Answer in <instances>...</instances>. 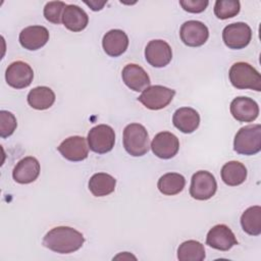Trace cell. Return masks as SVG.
I'll use <instances>...</instances> for the list:
<instances>
[{
    "label": "cell",
    "mask_w": 261,
    "mask_h": 261,
    "mask_svg": "<svg viewBox=\"0 0 261 261\" xmlns=\"http://www.w3.org/2000/svg\"><path fill=\"white\" fill-rule=\"evenodd\" d=\"M84 242L83 233L73 227L56 226L45 234L43 246L55 253L69 254L81 249Z\"/></svg>",
    "instance_id": "1"
},
{
    "label": "cell",
    "mask_w": 261,
    "mask_h": 261,
    "mask_svg": "<svg viewBox=\"0 0 261 261\" xmlns=\"http://www.w3.org/2000/svg\"><path fill=\"white\" fill-rule=\"evenodd\" d=\"M231 85L240 90L250 89L256 92L261 91L260 73L247 62H236L231 65L228 72Z\"/></svg>",
    "instance_id": "2"
},
{
    "label": "cell",
    "mask_w": 261,
    "mask_h": 261,
    "mask_svg": "<svg viewBox=\"0 0 261 261\" xmlns=\"http://www.w3.org/2000/svg\"><path fill=\"white\" fill-rule=\"evenodd\" d=\"M123 147L134 157L145 155L150 149V140L146 127L140 123H129L123 129Z\"/></svg>",
    "instance_id": "3"
},
{
    "label": "cell",
    "mask_w": 261,
    "mask_h": 261,
    "mask_svg": "<svg viewBox=\"0 0 261 261\" xmlns=\"http://www.w3.org/2000/svg\"><path fill=\"white\" fill-rule=\"evenodd\" d=\"M233 150L242 155H255L261 150V125L243 126L233 140Z\"/></svg>",
    "instance_id": "4"
},
{
    "label": "cell",
    "mask_w": 261,
    "mask_h": 261,
    "mask_svg": "<svg viewBox=\"0 0 261 261\" xmlns=\"http://www.w3.org/2000/svg\"><path fill=\"white\" fill-rule=\"evenodd\" d=\"M87 141L90 150L98 154H105L114 147L115 133L110 125L98 124L90 129Z\"/></svg>",
    "instance_id": "5"
},
{
    "label": "cell",
    "mask_w": 261,
    "mask_h": 261,
    "mask_svg": "<svg viewBox=\"0 0 261 261\" xmlns=\"http://www.w3.org/2000/svg\"><path fill=\"white\" fill-rule=\"evenodd\" d=\"M175 91L164 86L154 85L146 88L138 100L148 109L159 110L166 107L173 99Z\"/></svg>",
    "instance_id": "6"
},
{
    "label": "cell",
    "mask_w": 261,
    "mask_h": 261,
    "mask_svg": "<svg viewBox=\"0 0 261 261\" xmlns=\"http://www.w3.org/2000/svg\"><path fill=\"white\" fill-rule=\"evenodd\" d=\"M217 190V182L212 173L206 170H199L193 174L191 179L190 195L192 198L205 201L212 198Z\"/></svg>",
    "instance_id": "7"
},
{
    "label": "cell",
    "mask_w": 261,
    "mask_h": 261,
    "mask_svg": "<svg viewBox=\"0 0 261 261\" xmlns=\"http://www.w3.org/2000/svg\"><path fill=\"white\" fill-rule=\"evenodd\" d=\"M222 39L229 49H243L252 39V30L245 22H234L226 25L222 31Z\"/></svg>",
    "instance_id": "8"
},
{
    "label": "cell",
    "mask_w": 261,
    "mask_h": 261,
    "mask_svg": "<svg viewBox=\"0 0 261 261\" xmlns=\"http://www.w3.org/2000/svg\"><path fill=\"white\" fill-rule=\"evenodd\" d=\"M34 79L33 68L23 61H14L8 65L5 71L6 83L14 89L29 87Z\"/></svg>",
    "instance_id": "9"
},
{
    "label": "cell",
    "mask_w": 261,
    "mask_h": 261,
    "mask_svg": "<svg viewBox=\"0 0 261 261\" xmlns=\"http://www.w3.org/2000/svg\"><path fill=\"white\" fill-rule=\"evenodd\" d=\"M182 43L189 47H200L206 43L209 37L208 28L199 20H188L179 30Z\"/></svg>",
    "instance_id": "10"
},
{
    "label": "cell",
    "mask_w": 261,
    "mask_h": 261,
    "mask_svg": "<svg viewBox=\"0 0 261 261\" xmlns=\"http://www.w3.org/2000/svg\"><path fill=\"white\" fill-rule=\"evenodd\" d=\"M150 147L154 155H156L158 158L170 159L177 154L179 149V141L172 133L161 132L153 138Z\"/></svg>",
    "instance_id": "11"
},
{
    "label": "cell",
    "mask_w": 261,
    "mask_h": 261,
    "mask_svg": "<svg viewBox=\"0 0 261 261\" xmlns=\"http://www.w3.org/2000/svg\"><path fill=\"white\" fill-rule=\"evenodd\" d=\"M145 58L153 67H164L171 61V47L163 40H152L145 48Z\"/></svg>",
    "instance_id": "12"
},
{
    "label": "cell",
    "mask_w": 261,
    "mask_h": 261,
    "mask_svg": "<svg viewBox=\"0 0 261 261\" xmlns=\"http://www.w3.org/2000/svg\"><path fill=\"white\" fill-rule=\"evenodd\" d=\"M59 153L65 159L77 162L85 160L89 155V145L84 137L72 136L68 137L57 147Z\"/></svg>",
    "instance_id": "13"
},
{
    "label": "cell",
    "mask_w": 261,
    "mask_h": 261,
    "mask_svg": "<svg viewBox=\"0 0 261 261\" xmlns=\"http://www.w3.org/2000/svg\"><path fill=\"white\" fill-rule=\"evenodd\" d=\"M206 244L219 251H228L238 245L237 238L232 230L225 224H216L207 233Z\"/></svg>",
    "instance_id": "14"
},
{
    "label": "cell",
    "mask_w": 261,
    "mask_h": 261,
    "mask_svg": "<svg viewBox=\"0 0 261 261\" xmlns=\"http://www.w3.org/2000/svg\"><path fill=\"white\" fill-rule=\"evenodd\" d=\"M230 113L241 122H252L259 115V106L251 98L237 97L230 103Z\"/></svg>",
    "instance_id": "15"
},
{
    "label": "cell",
    "mask_w": 261,
    "mask_h": 261,
    "mask_svg": "<svg viewBox=\"0 0 261 261\" xmlns=\"http://www.w3.org/2000/svg\"><path fill=\"white\" fill-rule=\"evenodd\" d=\"M18 39L24 49L35 51L41 49L49 41V32L43 25H31L20 32Z\"/></svg>",
    "instance_id": "16"
},
{
    "label": "cell",
    "mask_w": 261,
    "mask_h": 261,
    "mask_svg": "<svg viewBox=\"0 0 261 261\" xmlns=\"http://www.w3.org/2000/svg\"><path fill=\"white\" fill-rule=\"evenodd\" d=\"M121 77L125 86L135 92H143L151 83L146 70L135 63L126 64L123 67Z\"/></svg>",
    "instance_id": "17"
},
{
    "label": "cell",
    "mask_w": 261,
    "mask_h": 261,
    "mask_svg": "<svg viewBox=\"0 0 261 261\" xmlns=\"http://www.w3.org/2000/svg\"><path fill=\"white\" fill-rule=\"evenodd\" d=\"M40 163L33 156H27L19 160L13 168V179L21 185L35 181L40 174Z\"/></svg>",
    "instance_id": "18"
},
{
    "label": "cell",
    "mask_w": 261,
    "mask_h": 261,
    "mask_svg": "<svg viewBox=\"0 0 261 261\" xmlns=\"http://www.w3.org/2000/svg\"><path fill=\"white\" fill-rule=\"evenodd\" d=\"M102 46L107 55L118 57L127 49L128 37L121 30H110L103 36Z\"/></svg>",
    "instance_id": "19"
},
{
    "label": "cell",
    "mask_w": 261,
    "mask_h": 261,
    "mask_svg": "<svg viewBox=\"0 0 261 261\" xmlns=\"http://www.w3.org/2000/svg\"><path fill=\"white\" fill-rule=\"evenodd\" d=\"M173 125L184 134H192L200 124V115L191 107H181L175 110L172 116Z\"/></svg>",
    "instance_id": "20"
},
{
    "label": "cell",
    "mask_w": 261,
    "mask_h": 261,
    "mask_svg": "<svg viewBox=\"0 0 261 261\" xmlns=\"http://www.w3.org/2000/svg\"><path fill=\"white\" fill-rule=\"evenodd\" d=\"M62 22L64 27L71 32H81L86 29L89 22V16L84 9L77 5H66L63 14Z\"/></svg>",
    "instance_id": "21"
},
{
    "label": "cell",
    "mask_w": 261,
    "mask_h": 261,
    "mask_svg": "<svg viewBox=\"0 0 261 261\" xmlns=\"http://www.w3.org/2000/svg\"><path fill=\"white\" fill-rule=\"evenodd\" d=\"M27 99L32 108L37 110H45L54 104L55 93L49 87L40 86L31 90Z\"/></svg>",
    "instance_id": "22"
},
{
    "label": "cell",
    "mask_w": 261,
    "mask_h": 261,
    "mask_svg": "<svg viewBox=\"0 0 261 261\" xmlns=\"http://www.w3.org/2000/svg\"><path fill=\"white\" fill-rule=\"evenodd\" d=\"M116 179L105 172H98L91 176L89 190L95 197H104L114 192Z\"/></svg>",
    "instance_id": "23"
},
{
    "label": "cell",
    "mask_w": 261,
    "mask_h": 261,
    "mask_svg": "<svg viewBox=\"0 0 261 261\" xmlns=\"http://www.w3.org/2000/svg\"><path fill=\"white\" fill-rule=\"evenodd\" d=\"M221 178L227 186H240L247 178V168L239 161H228L221 168Z\"/></svg>",
    "instance_id": "24"
},
{
    "label": "cell",
    "mask_w": 261,
    "mask_h": 261,
    "mask_svg": "<svg viewBox=\"0 0 261 261\" xmlns=\"http://www.w3.org/2000/svg\"><path fill=\"white\" fill-rule=\"evenodd\" d=\"M186 185L185 177L176 172H168L163 174L157 182V188L163 195L173 196L179 194Z\"/></svg>",
    "instance_id": "25"
},
{
    "label": "cell",
    "mask_w": 261,
    "mask_h": 261,
    "mask_svg": "<svg viewBox=\"0 0 261 261\" xmlns=\"http://www.w3.org/2000/svg\"><path fill=\"white\" fill-rule=\"evenodd\" d=\"M241 225L248 234L259 236L261 233V207L256 205L246 209L241 216Z\"/></svg>",
    "instance_id": "26"
},
{
    "label": "cell",
    "mask_w": 261,
    "mask_h": 261,
    "mask_svg": "<svg viewBox=\"0 0 261 261\" xmlns=\"http://www.w3.org/2000/svg\"><path fill=\"white\" fill-rule=\"evenodd\" d=\"M177 259L179 261H202L205 259L204 246L195 240L186 241L177 249Z\"/></svg>",
    "instance_id": "27"
},
{
    "label": "cell",
    "mask_w": 261,
    "mask_h": 261,
    "mask_svg": "<svg viewBox=\"0 0 261 261\" xmlns=\"http://www.w3.org/2000/svg\"><path fill=\"white\" fill-rule=\"evenodd\" d=\"M240 8L238 0H217L214 4V14L219 19H227L236 16L240 12Z\"/></svg>",
    "instance_id": "28"
},
{
    "label": "cell",
    "mask_w": 261,
    "mask_h": 261,
    "mask_svg": "<svg viewBox=\"0 0 261 261\" xmlns=\"http://www.w3.org/2000/svg\"><path fill=\"white\" fill-rule=\"evenodd\" d=\"M65 7L66 4L62 1L47 2L44 7V16L49 22L59 24L62 21V14Z\"/></svg>",
    "instance_id": "29"
},
{
    "label": "cell",
    "mask_w": 261,
    "mask_h": 261,
    "mask_svg": "<svg viewBox=\"0 0 261 261\" xmlns=\"http://www.w3.org/2000/svg\"><path fill=\"white\" fill-rule=\"evenodd\" d=\"M17 126V121L15 116L7 111L1 110L0 111V137L7 138L11 136Z\"/></svg>",
    "instance_id": "30"
},
{
    "label": "cell",
    "mask_w": 261,
    "mask_h": 261,
    "mask_svg": "<svg viewBox=\"0 0 261 261\" xmlns=\"http://www.w3.org/2000/svg\"><path fill=\"white\" fill-rule=\"evenodd\" d=\"M179 4L188 12L200 13L207 8L209 2L207 0H180Z\"/></svg>",
    "instance_id": "31"
},
{
    "label": "cell",
    "mask_w": 261,
    "mask_h": 261,
    "mask_svg": "<svg viewBox=\"0 0 261 261\" xmlns=\"http://www.w3.org/2000/svg\"><path fill=\"white\" fill-rule=\"evenodd\" d=\"M85 3L87 5H89L91 7L92 10L94 11H98V10H101L102 7L106 4V1H103V2H98V1H85Z\"/></svg>",
    "instance_id": "32"
}]
</instances>
